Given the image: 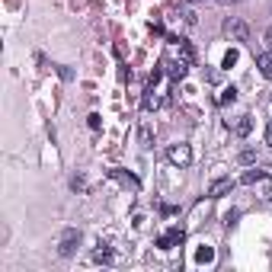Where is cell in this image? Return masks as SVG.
Returning <instances> with one entry per match:
<instances>
[{
	"instance_id": "17",
	"label": "cell",
	"mask_w": 272,
	"mask_h": 272,
	"mask_svg": "<svg viewBox=\"0 0 272 272\" xmlns=\"http://www.w3.org/2000/svg\"><path fill=\"white\" fill-rule=\"evenodd\" d=\"M86 125H90V128H93V132H100V125H102V119H100V116H96V112H93V116L86 119Z\"/></svg>"
},
{
	"instance_id": "9",
	"label": "cell",
	"mask_w": 272,
	"mask_h": 272,
	"mask_svg": "<svg viewBox=\"0 0 272 272\" xmlns=\"http://www.w3.org/2000/svg\"><path fill=\"white\" fill-rule=\"evenodd\" d=\"M195 263H202V266H208V263H215V247H199L195 250Z\"/></svg>"
},
{
	"instance_id": "11",
	"label": "cell",
	"mask_w": 272,
	"mask_h": 272,
	"mask_svg": "<svg viewBox=\"0 0 272 272\" xmlns=\"http://www.w3.org/2000/svg\"><path fill=\"white\" fill-rule=\"evenodd\" d=\"M112 259V250L106 247V243H100V247L93 250V263H109Z\"/></svg>"
},
{
	"instance_id": "5",
	"label": "cell",
	"mask_w": 272,
	"mask_h": 272,
	"mask_svg": "<svg viewBox=\"0 0 272 272\" xmlns=\"http://www.w3.org/2000/svg\"><path fill=\"white\" fill-rule=\"evenodd\" d=\"M234 186H237V183H234L231 176H221V179H215V183H211L208 186V199H224V195H231L234 192Z\"/></svg>"
},
{
	"instance_id": "15",
	"label": "cell",
	"mask_w": 272,
	"mask_h": 272,
	"mask_svg": "<svg viewBox=\"0 0 272 272\" xmlns=\"http://www.w3.org/2000/svg\"><path fill=\"white\" fill-rule=\"evenodd\" d=\"M151 141H154V132H151V125H141V144L151 148Z\"/></svg>"
},
{
	"instance_id": "19",
	"label": "cell",
	"mask_w": 272,
	"mask_h": 272,
	"mask_svg": "<svg viewBox=\"0 0 272 272\" xmlns=\"http://www.w3.org/2000/svg\"><path fill=\"white\" fill-rule=\"evenodd\" d=\"M58 74H61V80H74V70H70V68H64V64L58 68Z\"/></svg>"
},
{
	"instance_id": "4",
	"label": "cell",
	"mask_w": 272,
	"mask_h": 272,
	"mask_svg": "<svg viewBox=\"0 0 272 272\" xmlns=\"http://www.w3.org/2000/svg\"><path fill=\"white\" fill-rule=\"evenodd\" d=\"M160 68H163V74H170V80H183V77L189 74V61H186V58H179V61H170V58H163Z\"/></svg>"
},
{
	"instance_id": "21",
	"label": "cell",
	"mask_w": 272,
	"mask_h": 272,
	"mask_svg": "<svg viewBox=\"0 0 272 272\" xmlns=\"http://www.w3.org/2000/svg\"><path fill=\"white\" fill-rule=\"evenodd\" d=\"M70 186H74V189H86V179L84 176H74V179H70Z\"/></svg>"
},
{
	"instance_id": "25",
	"label": "cell",
	"mask_w": 272,
	"mask_h": 272,
	"mask_svg": "<svg viewBox=\"0 0 272 272\" xmlns=\"http://www.w3.org/2000/svg\"><path fill=\"white\" fill-rule=\"evenodd\" d=\"M224 3H243V0H224Z\"/></svg>"
},
{
	"instance_id": "12",
	"label": "cell",
	"mask_w": 272,
	"mask_h": 272,
	"mask_svg": "<svg viewBox=\"0 0 272 272\" xmlns=\"http://www.w3.org/2000/svg\"><path fill=\"white\" fill-rule=\"evenodd\" d=\"M250 132H253V119H250V116H240V122H237V135H240V138H247Z\"/></svg>"
},
{
	"instance_id": "20",
	"label": "cell",
	"mask_w": 272,
	"mask_h": 272,
	"mask_svg": "<svg viewBox=\"0 0 272 272\" xmlns=\"http://www.w3.org/2000/svg\"><path fill=\"white\" fill-rule=\"evenodd\" d=\"M157 247H160V250H170L173 243H170V237H167V234H163V237H157Z\"/></svg>"
},
{
	"instance_id": "10",
	"label": "cell",
	"mask_w": 272,
	"mask_h": 272,
	"mask_svg": "<svg viewBox=\"0 0 272 272\" xmlns=\"http://www.w3.org/2000/svg\"><path fill=\"white\" fill-rule=\"evenodd\" d=\"M263 176H266V170H256V167H253V170H247L240 176V183H243V186H253V183H259Z\"/></svg>"
},
{
	"instance_id": "18",
	"label": "cell",
	"mask_w": 272,
	"mask_h": 272,
	"mask_svg": "<svg viewBox=\"0 0 272 272\" xmlns=\"http://www.w3.org/2000/svg\"><path fill=\"white\" fill-rule=\"evenodd\" d=\"M240 163H256V154L253 151H240Z\"/></svg>"
},
{
	"instance_id": "2",
	"label": "cell",
	"mask_w": 272,
	"mask_h": 272,
	"mask_svg": "<svg viewBox=\"0 0 272 272\" xmlns=\"http://www.w3.org/2000/svg\"><path fill=\"white\" fill-rule=\"evenodd\" d=\"M77 247H80V231L77 227H68V231L61 234V240H58V253H61V256H74Z\"/></svg>"
},
{
	"instance_id": "6",
	"label": "cell",
	"mask_w": 272,
	"mask_h": 272,
	"mask_svg": "<svg viewBox=\"0 0 272 272\" xmlns=\"http://www.w3.org/2000/svg\"><path fill=\"white\" fill-rule=\"evenodd\" d=\"M160 96H157V90H154V86H151L148 84V90H144V96H141V106H144V112H151V109H157V106H160Z\"/></svg>"
},
{
	"instance_id": "8",
	"label": "cell",
	"mask_w": 272,
	"mask_h": 272,
	"mask_svg": "<svg viewBox=\"0 0 272 272\" xmlns=\"http://www.w3.org/2000/svg\"><path fill=\"white\" fill-rule=\"evenodd\" d=\"M256 68H259V74H263L266 80H272V51H263L256 58Z\"/></svg>"
},
{
	"instance_id": "3",
	"label": "cell",
	"mask_w": 272,
	"mask_h": 272,
	"mask_svg": "<svg viewBox=\"0 0 272 272\" xmlns=\"http://www.w3.org/2000/svg\"><path fill=\"white\" fill-rule=\"evenodd\" d=\"M167 157H170V163H176V167H189V163H192V148H189V144H170V148H167Z\"/></svg>"
},
{
	"instance_id": "22",
	"label": "cell",
	"mask_w": 272,
	"mask_h": 272,
	"mask_svg": "<svg viewBox=\"0 0 272 272\" xmlns=\"http://www.w3.org/2000/svg\"><path fill=\"white\" fill-rule=\"evenodd\" d=\"M183 19H186V23H195V19H199V16H195L192 10H183Z\"/></svg>"
},
{
	"instance_id": "1",
	"label": "cell",
	"mask_w": 272,
	"mask_h": 272,
	"mask_svg": "<svg viewBox=\"0 0 272 272\" xmlns=\"http://www.w3.org/2000/svg\"><path fill=\"white\" fill-rule=\"evenodd\" d=\"M224 35H231L234 42H250V26L237 16H227L224 19Z\"/></svg>"
},
{
	"instance_id": "24",
	"label": "cell",
	"mask_w": 272,
	"mask_h": 272,
	"mask_svg": "<svg viewBox=\"0 0 272 272\" xmlns=\"http://www.w3.org/2000/svg\"><path fill=\"white\" fill-rule=\"evenodd\" d=\"M266 144H272V122L266 125Z\"/></svg>"
},
{
	"instance_id": "14",
	"label": "cell",
	"mask_w": 272,
	"mask_h": 272,
	"mask_svg": "<svg viewBox=\"0 0 272 272\" xmlns=\"http://www.w3.org/2000/svg\"><path fill=\"white\" fill-rule=\"evenodd\" d=\"M237 100V90H234V86H224V90H221V96H218V102H221V106H227V102H234Z\"/></svg>"
},
{
	"instance_id": "16",
	"label": "cell",
	"mask_w": 272,
	"mask_h": 272,
	"mask_svg": "<svg viewBox=\"0 0 272 272\" xmlns=\"http://www.w3.org/2000/svg\"><path fill=\"white\" fill-rule=\"evenodd\" d=\"M234 64H237V51H234V48H231V51L224 54V61H221V68H227V70H231Z\"/></svg>"
},
{
	"instance_id": "23",
	"label": "cell",
	"mask_w": 272,
	"mask_h": 272,
	"mask_svg": "<svg viewBox=\"0 0 272 272\" xmlns=\"http://www.w3.org/2000/svg\"><path fill=\"white\" fill-rule=\"evenodd\" d=\"M263 42H266V45H269V48H272V26H269V29H266V32H263Z\"/></svg>"
},
{
	"instance_id": "13",
	"label": "cell",
	"mask_w": 272,
	"mask_h": 272,
	"mask_svg": "<svg viewBox=\"0 0 272 272\" xmlns=\"http://www.w3.org/2000/svg\"><path fill=\"white\" fill-rule=\"evenodd\" d=\"M167 237H170L173 247H179V243L186 240V231H183V227H170V231H167Z\"/></svg>"
},
{
	"instance_id": "7",
	"label": "cell",
	"mask_w": 272,
	"mask_h": 272,
	"mask_svg": "<svg viewBox=\"0 0 272 272\" xmlns=\"http://www.w3.org/2000/svg\"><path fill=\"white\" fill-rule=\"evenodd\" d=\"M112 176H116L119 183H122V186H128V189H132V192H138V189H141L138 176H132V173H125V170H112Z\"/></svg>"
}]
</instances>
